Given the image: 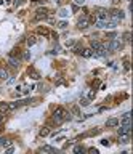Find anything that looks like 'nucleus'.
<instances>
[{
	"label": "nucleus",
	"instance_id": "f257e3e1",
	"mask_svg": "<svg viewBox=\"0 0 133 154\" xmlns=\"http://www.w3.org/2000/svg\"><path fill=\"white\" fill-rule=\"evenodd\" d=\"M64 108L63 106H56V108L53 109V116H51V119H53V122L56 124V125H61L63 122H64V119H63V116H64Z\"/></svg>",
	"mask_w": 133,
	"mask_h": 154
},
{
	"label": "nucleus",
	"instance_id": "f03ea898",
	"mask_svg": "<svg viewBox=\"0 0 133 154\" xmlns=\"http://www.w3.org/2000/svg\"><path fill=\"white\" fill-rule=\"evenodd\" d=\"M109 18L112 19L114 23H119V21H122V19L125 18V13H123L122 10H119V8H112L109 11Z\"/></svg>",
	"mask_w": 133,
	"mask_h": 154
},
{
	"label": "nucleus",
	"instance_id": "7ed1b4c3",
	"mask_svg": "<svg viewBox=\"0 0 133 154\" xmlns=\"http://www.w3.org/2000/svg\"><path fill=\"white\" fill-rule=\"evenodd\" d=\"M106 48L108 52H117L122 48V40L120 38H112V40H109V43H106Z\"/></svg>",
	"mask_w": 133,
	"mask_h": 154
},
{
	"label": "nucleus",
	"instance_id": "20e7f679",
	"mask_svg": "<svg viewBox=\"0 0 133 154\" xmlns=\"http://www.w3.org/2000/svg\"><path fill=\"white\" fill-rule=\"evenodd\" d=\"M90 24H91L90 15H83V16H80V18L77 19V27H79V29H87Z\"/></svg>",
	"mask_w": 133,
	"mask_h": 154
},
{
	"label": "nucleus",
	"instance_id": "39448f33",
	"mask_svg": "<svg viewBox=\"0 0 133 154\" xmlns=\"http://www.w3.org/2000/svg\"><path fill=\"white\" fill-rule=\"evenodd\" d=\"M96 19H101V21H108L109 19V10L106 8H96Z\"/></svg>",
	"mask_w": 133,
	"mask_h": 154
},
{
	"label": "nucleus",
	"instance_id": "423d86ee",
	"mask_svg": "<svg viewBox=\"0 0 133 154\" xmlns=\"http://www.w3.org/2000/svg\"><path fill=\"white\" fill-rule=\"evenodd\" d=\"M48 8H39L35 11V16H34V19L35 21H42V19H46V16H48Z\"/></svg>",
	"mask_w": 133,
	"mask_h": 154
},
{
	"label": "nucleus",
	"instance_id": "0eeeda50",
	"mask_svg": "<svg viewBox=\"0 0 133 154\" xmlns=\"http://www.w3.org/2000/svg\"><path fill=\"white\" fill-rule=\"evenodd\" d=\"M8 64H10L11 67H15V69H18L21 64V60L18 56H8Z\"/></svg>",
	"mask_w": 133,
	"mask_h": 154
},
{
	"label": "nucleus",
	"instance_id": "6e6552de",
	"mask_svg": "<svg viewBox=\"0 0 133 154\" xmlns=\"http://www.w3.org/2000/svg\"><path fill=\"white\" fill-rule=\"evenodd\" d=\"M117 127H119V125H117ZM130 130H131V125L130 124H127V125H120V127L117 129V133L119 135H125V133H130Z\"/></svg>",
	"mask_w": 133,
	"mask_h": 154
},
{
	"label": "nucleus",
	"instance_id": "1a4fd4ad",
	"mask_svg": "<svg viewBox=\"0 0 133 154\" xmlns=\"http://www.w3.org/2000/svg\"><path fill=\"white\" fill-rule=\"evenodd\" d=\"M37 34L42 35V37H48L50 35V29L45 27V26H39V27H37Z\"/></svg>",
	"mask_w": 133,
	"mask_h": 154
},
{
	"label": "nucleus",
	"instance_id": "9d476101",
	"mask_svg": "<svg viewBox=\"0 0 133 154\" xmlns=\"http://www.w3.org/2000/svg\"><path fill=\"white\" fill-rule=\"evenodd\" d=\"M117 125H119V119H116V117H111V119L106 120V127L108 129H116Z\"/></svg>",
	"mask_w": 133,
	"mask_h": 154
},
{
	"label": "nucleus",
	"instance_id": "9b49d317",
	"mask_svg": "<svg viewBox=\"0 0 133 154\" xmlns=\"http://www.w3.org/2000/svg\"><path fill=\"white\" fill-rule=\"evenodd\" d=\"M37 35L35 34H31V35H27V38H26V43H27V47H32V45H35L37 43Z\"/></svg>",
	"mask_w": 133,
	"mask_h": 154
},
{
	"label": "nucleus",
	"instance_id": "f8f14e48",
	"mask_svg": "<svg viewBox=\"0 0 133 154\" xmlns=\"http://www.w3.org/2000/svg\"><path fill=\"white\" fill-rule=\"evenodd\" d=\"M27 74H29L34 80H39V79H40V72H39V71H35L34 67H29V69H27Z\"/></svg>",
	"mask_w": 133,
	"mask_h": 154
},
{
	"label": "nucleus",
	"instance_id": "ddd939ff",
	"mask_svg": "<svg viewBox=\"0 0 133 154\" xmlns=\"http://www.w3.org/2000/svg\"><path fill=\"white\" fill-rule=\"evenodd\" d=\"M99 133H101V129H93V130H90V132H87V133L80 135L79 138H83V137H95V135H99Z\"/></svg>",
	"mask_w": 133,
	"mask_h": 154
},
{
	"label": "nucleus",
	"instance_id": "4468645a",
	"mask_svg": "<svg viewBox=\"0 0 133 154\" xmlns=\"http://www.w3.org/2000/svg\"><path fill=\"white\" fill-rule=\"evenodd\" d=\"M101 45H103V43H101L99 40H96V38H93V40L90 42V48H91L93 52H96L98 48H101Z\"/></svg>",
	"mask_w": 133,
	"mask_h": 154
},
{
	"label": "nucleus",
	"instance_id": "2eb2a0df",
	"mask_svg": "<svg viewBox=\"0 0 133 154\" xmlns=\"http://www.w3.org/2000/svg\"><path fill=\"white\" fill-rule=\"evenodd\" d=\"M119 143H120V144H127V143H130V133L119 135Z\"/></svg>",
	"mask_w": 133,
	"mask_h": 154
},
{
	"label": "nucleus",
	"instance_id": "dca6fc26",
	"mask_svg": "<svg viewBox=\"0 0 133 154\" xmlns=\"http://www.w3.org/2000/svg\"><path fill=\"white\" fill-rule=\"evenodd\" d=\"M39 152H56V149L53 146H48V144H45V146L39 148Z\"/></svg>",
	"mask_w": 133,
	"mask_h": 154
},
{
	"label": "nucleus",
	"instance_id": "f3484780",
	"mask_svg": "<svg viewBox=\"0 0 133 154\" xmlns=\"http://www.w3.org/2000/svg\"><path fill=\"white\" fill-rule=\"evenodd\" d=\"M80 55H82L83 58H91V56H93V50H91V48H83Z\"/></svg>",
	"mask_w": 133,
	"mask_h": 154
},
{
	"label": "nucleus",
	"instance_id": "a211bd4d",
	"mask_svg": "<svg viewBox=\"0 0 133 154\" xmlns=\"http://www.w3.org/2000/svg\"><path fill=\"white\" fill-rule=\"evenodd\" d=\"M39 135H40V137H48V135H50V127H48V125L42 127L40 132H39Z\"/></svg>",
	"mask_w": 133,
	"mask_h": 154
},
{
	"label": "nucleus",
	"instance_id": "6ab92c4d",
	"mask_svg": "<svg viewBox=\"0 0 133 154\" xmlns=\"http://www.w3.org/2000/svg\"><path fill=\"white\" fill-rule=\"evenodd\" d=\"M19 55H21V48L19 47H15L13 50L10 52V56H18V58H19Z\"/></svg>",
	"mask_w": 133,
	"mask_h": 154
},
{
	"label": "nucleus",
	"instance_id": "aec40b11",
	"mask_svg": "<svg viewBox=\"0 0 133 154\" xmlns=\"http://www.w3.org/2000/svg\"><path fill=\"white\" fill-rule=\"evenodd\" d=\"M0 79L2 80L8 79V72H6V69H3V67H0Z\"/></svg>",
	"mask_w": 133,
	"mask_h": 154
},
{
	"label": "nucleus",
	"instance_id": "412c9836",
	"mask_svg": "<svg viewBox=\"0 0 133 154\" xmlns=\"http://www.w3.org/2000/svg\"><path fill=\"white\" fill-rule=\"evenodd\" d=\"M90 101H91V100H88V98H80V100H79V104H80V106H88Z\"/></svg>",
	"mask_w": 133,
	"mask_h": 154
},
{
	"label": "nucleus",
	"instance_id": "4be33fe9",
	"mask_svg": "<svg viewBox=\"0 0 133 154\" xmlns=\"http://www.w3.org/2000/svg\"><path fill=\"white\" fill-rule=\"evenodd\" d=\"M0 143H2V146H10V144H11V140H10V138H2V140H0Z\"/></svg>",
	"mask_w": 133,
	"mask_h": 154
},
{
	"label": "nucleus",
	"instance_id": "5701e85b",
	"mask_svg": "<svg viewBox=\"0 0 133 154\" xmlns=\"http://www.w3.org/2000/svg\"><path fill=\"white\" fill-rule=\"evenodd\" d=\"M87 149H85L83 146H80V144H77V146H74V152H85Z\"/></svg>",
	"mask_w": 133,
	"mask_h": 154
},
{
	"label": "nucleus",
	"instance_id": "b1692460",
	"mask_svg": "<svg viewBox=\"0 0 133 154\" xmlns=\"http://www.w3.org/2000/svg\"><path fill=\"white\" fill-rule=\"evenodd\" d=\"M123 69H125V71H130V60H128V58L123 60Z\"/></svg>",
	"mask_w": 133,
	"mask_h": 154
},
{
	"label": "nucleus",
	"instance_id": "393cba45",
	"mask_svg": "<svg viewBox=\"0 0 133 154\" xmlns=\"http://www.w3.org/2000/svg\"><path fill=\"white\" fill-rule=\"evenodd\" d=\"M82 50H83V48H82L80 45H75V47L72 48V52H74V53H77V55H80V53H82Z\"/></svg>",
	"mask_w": 133,
	"mask_h": 154
},
{
	"label": "nucleus",
	"instance_id": "a878e982",
	"mask_svg": "<svg viewBox=\"0 0 133 154\" xmlns=\"http://www.w3.org/2000/svg\"><path fill=\"white\" fill-rule=\"evenodd\" d=\"M99 85H101V82H99L98 79H95V80L91 82V87H93V90H96V88H98V87H99Z\"/></svg>",
	"mask_w": 133,
	"mask_h": 154
},
{
	"label": "nucleus",
	"instance_id": "bb28decb",
	"mask_svg": "<svg viewBox=\"0 0 133 154\" xmlns=\"http://www.w3.org/2000/svg\"><path fill=\"white\" fill-rule=\"evenodd\" d=\"M72 114H74V116H82V114H80V109H79V106H72Z\"/></svg>",
	"mask_w": 133,
	"mask_h": 154
},
{
	"label": "nucleus",
	"instance_id": "cd10ccee",
	"mask_svg": "<svg viewBox=\"0 0 133 154\" xmlns=\"http://www.w3.org/2000/svg\"><path fill=\"white\" fill-rule=\"evenodd\" d=\"M95 96H96V90H90V92H88V96H87V98H88V100H93Z\"/></svg>",
	"mask_w": 133,
	"mask_h": 154
},
{
	"label": "nucleus",
	"instance_id": "c85d7f7f",
	"mask_svg": "<svg viewBox=\"0 0 133 154\" xmlns=\"http://www.w3.org/2000/svg\"><path fill=\"white\" fill-rule=\"evenodd\" d=\"M63 119H64V120H71V119H72V116H71V112H68V111H64V116H63Z\"/></svg>",
	"mask_w": 133,
	"mask_h": 154
},
{
	"label": "nucleus",
	"instance_id": "c756f323",
	"mask_svg": "<svg viewBox=\"0 0 133 154\" xmlns=\"http://www.w3.org/2000/svg\"><path fill=\"white\" fill-rule=\"evenodd\" d=\"M58 27L59 29H66V27H68V21H59L58 23Z\"/></svg>",
	"mask_w": 133,
	"mask_h": 154
},
{
	"label": "nucleus",
	"instance_id": "7c9ffc66",
	"mask_svg": "<svg viewBox=\"0 0 133 154\" xmlns=\"http://www.w3.org/2000/svg\"><path fill=\"white\" fill-rule=\"evenodd\" d=\"M59 16H63V18H66V16H69V11H68V10H66V8H63V10H61V11H59Z\"/></svg>",
	"mask_w": 133,
	"mask_h": 154
},
{
	"label": "nucleus",
	"instance_id": "2f4dec72",
	"mask_svg": "<svg viewBox=\"0 0 133 154\" xmlns=\"http://www.w3.org/2000/svg\"><path fill=\"white\" fill-rule=\"evenodd\" d=\"M85 3V0H74V5H77V7H82Z\"/></svg>",
	"mask_w": 133,
	"mask_h": 154
},
{
	"label": "nucleus",
	"instance_id": "473e14b6",
	"mask_svg": "<svg viewBox=\"0 0 133 154\" xmlns=\"http://www.w3.org/2000/svg\"><path fill=\"white\" fill-rule=\"evenodd\" d=\"M50 37H51V40H58V34H56V32H50Z\"/></svg>",
	"mask_w": 133,
	"mask_h": 154
},
{
	"label": "nucleus",
	"instance_id": "72a5a7b5",
	"mask_svg": "<svg viewBox=\"0 0 133 154\" xmlns=\"http://www.w3.org/2000/svg\"><path fill=\"white\" fill-rule=\"evenodd\" d=\"M123 40H125V42H130V32H128V31L123 34Z\"/></svg>",
	"mask_w": 133,
	"mask_h": 154
},
{
	"label": "nucleus",
	"instance_id": "f704fd0d",
	"mask_svg": "<svg viewBox=\"0 0 133 154\" xmlns=\"http://www.w3.org/2000/svg\"><path fill=\"white\" fill-rule=\"evenodd\" d=\"M116 37H117L116 32H109V34H108V38H109V40H112V38H116Z\"/></svg>",
	"mask_w": 133,
	"mask_h": 154
},
{
	"label": "nucleus",
	"instance_id": "c9c22d12",
	"mask_svg": "<svg viewBox=\"0 0 133 154\" xmlns=\"http://www.w3.org/2000/svg\"><path fill=\"white\" fill-rule=\"evenodd\" d=\"M23 58H24V60H29V58H31V53H29V52H24V53H23Z\"/></svg>",
	"mask_w": 133,
	"mask_h": 154
},
{
	"label": "nucleus",
	"instance_id": "e433bc0d",
	"mask_svg": "<svg viewBox=\"0 0 133 154\" xmlns=\"http://www.w3.org/2000/svg\"><path fill=\"white\" fill-rule=\"evenodd\" d=\"M101 144H103V146H109V140H106V138L101 140Z\"/></svg>",
	"mask_w": 133,
	"mask_h": 154
},
{
	"label": "nucleus",
	"instance_id": "4c0bfd02",
	"mask_svg": "<svg viewBox=\"0 0 133 154\" xmlns=\"http://www.w3.org/2000/svg\"><path fill=\"white\" fill-rule=\"evenodd\" d=\"M88 152H93V154H98V149L96 148H90V149H87Z\"/></svg>",
	"mask_w": 133,
	"mask_h": 154
},
{
	"label": "nucleus",
	"instance_id": "58836bf2",
	"mask_svg": "<svg viewBox=\"0 0 133 154\" xmlns=\"http://www.w3.org/2000/svg\"><path fill=\"white\" fill-rule=\"evenodd\" d=\"M128 117H130V112H128V111L122 114V119H128Z\"/></svg>",
	"mask_w": 133,
	"mask_h": 154
},
{
	"label": "nucleus",
	"instance_id": "ea45409f",
	"mask_svg": "<svg viewBox=\"0 0 133 154\" xmlns=\"http://www.w3.org/2000/svg\"><path fill=\"white\" fill-rule=\"evenodd\" d=\"M23 3V0H15V7H18V5H21Z\"/></svg>",
	"mask_w": 133,
	"mask_h": 154
},
{
	"label": "nucleus",
	"instance_id": "a19ab883",
	"mask_svg": "<svg viewBox=\"0 0 133 154\" xmlns=\"http://www.w3.org/2000/svg\"><path fill=\"white\" fill-rule=\"evenodd\" d=\"M66 45H68V47H72V45H74V40H68V42H66Z\"/></svg>",
	"mask_w": 133,
	"mask_h": 154
},
{
	"label": "nucleus",
	"instance_id": "79ce46f5",
	"mask_svg": "<svg viewBox=\"0 0 133 154\" xmlns=\"http://www.w3.org/2000/svg\"><path fill=\"white\" fill-rule=\"evenodd\" d=\"M119 3H120V0H112V5H116V7H117Z\"/></svg>",
	"mask_w": 133,
	"mask_h": 154
},
{
	"label": "nucleus",
	"instance_id": "37998d69",
	"mask_svg": "<svg viewBox=\"0 0 133 154\" xmlns=\"http://www.w3.org/2000/svg\"><path fill=\"white\" fill-rule=\"evenodd\" d=\"M31 2H42V0H31Z\"/></svg>",
	"mask_w": 133,
	"mask_h": 154
},
{
	"label": "nucleus",
	"instance_id": "c03bdc74",
	"mask_svg": "<svg viewBox=\"0 0 133 154\" xmlns=\"http://www.w3.org/2000/svg\"><path fill=\"white\" fill-rule=\"evenodd\" d=\"M55 2H56V3H59V2H61V0H55Z\"/></svg>",
	"mask_w": 133,
	"mask_h": 154
}]
</instances>
